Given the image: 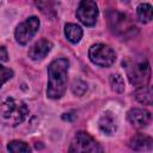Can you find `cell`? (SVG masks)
Listing matches in <instances>:
<instances>
[{
	"label": "cell",
	"instance_id": "cell-18",
	"mask_svg": "<svg viewBox=\"0 0 153 153\" xmlns=\"http://www.w3.org/2000/svg\"><path fill=\"white\" fill-rule=\"evenodd\" d=\"M110 85L111 88L117 92V93H122L124 91V80L123 76L121 74H111L110 75Z\"/></svg>",
	"mask_w": 153,
	"mask_h": 153
},
{
	"label": "cell",
	"instance_id": "cell-17",
	"mask_svg": "<svg viewBox=\"0 0 153 153\" xmlns=\"http://www.w3.org/2000/svg\"><path fill=\"white\" fill-rule=\"evenodd\" d=\"M7 149L13 153H29L31 151V148L29 147V145L26 142L19 141V140H13V141L8 142Z\"/></svg>",
	"mask_w": 153,
	"mask_h": 153
},
{
	"label": "cell",
	"instance_id": "cell-15",
	"mask_svg": "<svg viewBox=\"0 0 153 153\" xmlns=\"http://www.w3.org/2000/svg\"><path fill=\"white\" fill-rule=\"evenodd\" d=\"M134 96H135L136 100H139L143 105H151L152 102H153L152 88L148 85L142 86V87H136V91L134 92Z\"/></svg>",
	"mask_w": 153,
	"mask_h": 153
},
{
	"label": "cell",
	"instance_id": "cell-13",
	"mask_svg": "<svg viewBox=\"0 0 153 153\" xmlns=\"http://www.w3.org/2000/svg\"><path fill=\"white\" fill-rule=\"evenodd\" d=\"M39 12L48 19H54L57 16V2L56 0H33Z\"/></svg>",
	"mask_w": 153,
	"mask_h": 153
},
{
	"label": "cell",
	"instance_id": "cell-12",
	"mask_svg": "<svg viewBox=\"0 0 153 153\" xmlns=\"http://www.w3.org/2000/svg\"><path fill=\"white\" fill-rule=\"evenodd\" d=\"M129 146L134 151H151L153 146V140L148 135L137 133L130 139Z\"/></svg>",
	"mask_w": 153,
	"mask_h": 153
},
{
	"label": "cell",
	"instance_id": "cell-8",
	"mask_svg": "<svg viewBox=\"0 0 153 153\" xmlns=\"http://www.w3.org/2000/svg\"><path fill=\"white\" fill-rule=\"evenodd\" d=\"M76 18L86 26H93L98 18V6L93 0H81L76 8Z\"/></svg>",
	"mask_w": 153,
	"mask_h": 153
},
{
	"label": "cell",
	"instance_id": "cell-11",
	"mask_svg": "<svg viewBox=\"0 0 153 153\" xmlns=\"http://www.w3.org/2000/svg\"><path fill=\"white\" fill-rule=\"evenodd\" d=\"M98 127L104 134L112 135L117 130V120L115 114L111 111H105L98 121Z\"/></svg>",
	"mask_w": 153,
	"mask_h": 153
},
{
	"label": "cell",
	"instance_id": "cell-14",
	"mask_svg": "<svg viewBox=\"0 0 153 153\" xmlns=\"http://www.w3.org/2000/svg\"><path fill=\"white\" fill-rule=\"evenodd\" d=\"M65 36L71 43L76 44L80 42V39L82 37V29L78 24L68 23L65 26Z\"/></svg>",
	"mask_w": 153,
	"mask_h": 153
},
{
	"label": "cell",
	"instance_id": "cell-16",
	"mask_svg": "<svg viewBox=\"0 0 153 153\" xmlns=\"http://www.w3.org/2000/svg\"><path fill=\"white\" fill-rule=\"evenodd\" d=\"M136 16L141 23H149L153 17V7L149 4H140L136 8Z\"/></svg>",
	"mask_w": 153,
	"mask_h": 153
},
{
	"label": "cell",
	"instance_id": "cell-9",
	"mask_svg": "<svg viewBox=\"0 0 153 153\" xmlns=\"http://www.w3.org/2000/svg\"><path fill=\"white\" fill-rule=\"evenodd\" d=\"M151 120H152L151 112L145 110V109L135 108V109H131V110L128 111V121H129V123L133 127L137 128V129L146 128L151 123Z\"/></svg>",
	"mask_w": 153,
	"mask_h": 153
},
{
	"label": "cell",
	"instance_id": "cell-20",
	"mask_svg": "<svg viewBox=\"0 0 153 153\" xmlns=\"http://www.w3.org/2000/svg\"><path fill=\"white\" fill-rule=\"evenodd\" d=\"M13 76V71L0 65V87Z\"/></svg>",
	"mask_w": 153,
	"mask_h": 153
},
{
	"label": "cell",
	"instance_id": "cell-7",
	"mask_svg": "<svg viewBox=\"0 0 153 153\" xmlns=\"http://www.w3.org/2000/svg\"><path fill=\"white\" fill-rule=\"evenodd\" d=\"M39 29V19L35 16L29 17L25 22L20 23L14 32L16 39L19 44L25 45L29 43V41L36 35V32Z\"/></svg>",
	"mask_w": 153,
	"mask_h": 153
},
{
	"label": "cell",
	"instance_id": "cell-1",
	"mask_svg": "<svg viewBox=\"0 0 153 153\" xmlns=\"http://www.w3.org/2000/svg\"><path fill=\"white\" fill-rule=\"evenodd\" d=\"M69 61L67 59H56L48 66V86L47 96L50 99L61 98L67 88V74Z\"/></svg>",
	"mask_w": 153,
	"mask_h": 153
},
{
	"label": "cell",
	"instance_id": "cell-2",
	"mask_svg": "<svg viewBox=\"0 0 153 153\" xmlns=\"http://www.w3.org/2000/svg\"><path fill=\"white\" fill-rule=\"evenodd\" d=\"M123 67L133 86L142 87L148 85L151 79V68H149V62L146 57L143 56L129 57L126 61H123Z\"/></svg>",
	"mask_w": 153,
	"mask_h": 153
},
{
	"label": "cell",
	"instance_id": "cell-10",
	"mask_svg": "<svg viewBox=\"0 0 153 153\" xmlns=\"http://www.w3.org/2000/svg\"><path fill=\"white\" fill-rule=\"evenodd\" d=\"M53 44L45 39V38H41L38 39L35 44H32L29 49V57L33 61H38V60H43L51 50Z\"/></svg>",
	"mask_w": 153,
	"mask_h": 153
},
{
	"label": "cell",
	"instance_id": "cell-5",
	"mask_svg": "<svg viewBox=\"0 0 153 153\" xmlns=\"http://www.w3.org/2000/svg\"><path fill=\"white\" fill-rule=\"evenodd\" d=\"M91 62L99 67H110L115 63L116 54L111 47L104 43H96L88 50Z\"/></svg>",
	"mask_w": 153,
	"mask_h": 153
},
{
	"label": "cell",
	"instance_id": "cell-21",
	"mask_svg": "<svg viewBox=\"0 0 153 153\" xmlns=\"http://www.w3.org/2000/svg\"><path fill=\"white\" fill-rule=\"evenodd\" d=\"M8 60V54H7V50L5 47H0V61L2 62H6Z\"/></svg>",
	"mask_w": 153,
	"mask_h": 153
},
{
	"label": "cell",
	"instance_id": "cell-6",
	"mask_svg": "<svg viewBox=\"0 0 153 153\" xmlns=\"http://www.w3.org/2000/svg\"><path fill=\"white\" fill-rule=\"evenodd\" d=\"M69 152H102V146L86 131H78L71 143Z\"/></svg>",
	"mask_w": 153,
	"mask_h": 153
},
{
	"label": "cell",
	"instance_id": "cell-4",
	"mask_svg": "<svg viewBox=\"0 0 153 153\" xmlns=\"http://www.w3.org/2000/svg\"><path fill=\"white\" fill-rule=\"evenodd\" d=\"M0 110H1L2 120L8 126H12V127L20 124L26 118V116L29 115L27 105L23 100L16 99L13 97L6 98L2 102Z\"/></svg>",
	"mask_w": 153,
	"mask_h": 153
},
{
	"label": "cell",
	"instance_id": "cell-3",
	"mask_svg": "<svg viewBox=\"0 0 153 153\" xmlns=\"http://www.w3.org/2000/svg\"><path fill=\"white\" fill-rule=\"evenodd\" d=\"M106 19L110 31L123 39L131 38L137 33L136 25L126 13H122L116 10H110L106 13Z\"/></svg>",
	"mask_w": 153,
	"mask_h": 153
},
{
	"label": "cell",
	"instance_id": "cell-19",
	"mask_svg": "<svg viewBox=\"0 0 153 153\" xmlns=\"http://www.w3.org/2000/svg\"><path fill=\"white\" fill-rule=\"evenodd\" d=\"M86 91H87V84L86 82H84L82 80H74V82L72 85V92L75 96L81 97Z\"/></svg>",
	"mask_w": 153,
	"mask_h": 153
}]
</instances>
